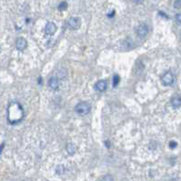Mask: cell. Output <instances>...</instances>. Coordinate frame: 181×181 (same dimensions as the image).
<instances>
[{
    "mask_svg": "<svg viewBox=\"0 0 181 181\" xmlns=\"http://www.w3.org/2000/svg\"><path fill=\"white\" fill-rule=\"evenodd\" d=\"M24 117V110L19 103L13 102L7 108V120L10 124H17Z\"/></svg>",
    "mask_w": 181,
    "mask_h": 181,
    "instance_id": "6da1fadb",
    "label": "cell"
},
{
    "mask_svg": "<svg viewBox=\"0 0 181 181\" xmlns=\"http://www.w3.org/2000/svg\"><path fill=\"white\" fill-rule=\"evenodd\" d=\"M174 7L176 9H179L181 7V0H176L174 3Z\"/></svg>",
    "mask_w": 181,
    "mask_h": 181,
    "instance_id": "9a60e30c",
    "label": "cell"
},
{
    "mask_svg": "<svg viewBox=\"0 0 181 181\" xmlns=\"http://www.w3.org/2000/svg\"><path fill=\"white\" fill-rule=\"evenodd\" d=\"M56 31H57V26H56V24H54L53 22H48L45 25V32L46 35L52 36V35H54L56 33Z\"/></svg>",
    "mask_w": 181,
    "mask_h": 181,
    "instance_id": "8992f818",
    "label": "cell"
},
{
    "mask_svg": "<svg viewBox=\"0 0 181 181\" xmlns=\"http://www.w3.org/2000/svg\"><path fill=\"white\" fill-rule=\"evenodd\" d=\"M107 88V83L105 80H99L95 84V89L98 92H104Z\"/></svg>",
    "mask_w": 181,
    "mask_h": 181,
    "instance_id": "ba28073f",
    "label": "cell"
},
{
    "mask_svg": "<svg viewBox=\"0 0 181 181\" xmlns=\"http://www.w3.org/2000/svg\"><path fill=\"white\" fill-rule=\"evenodd\" d=\"M133 2L136 3V4H140V3H143L144 0H133Z\"/></svg>",
    "mask_w": 181,
    "mask_h": 181,
    "instance_id": "ac0fdd59",
    "label": "cell"
},
{
    "mask_svg": "<svg viewBox=\"0 0 181 181\" xmlns=\"http://www.w3.org/2000/svg\"><path fill=\"white\" fill-rule=\"evenodd\" d=\"M67 151L69 155H74L77 151V146L74 143H68L67 145Z\"/></svg>",
    "mask_w": 181,
    "mask_h": 181,
    "instance_id": "8fae6325",
    "label": "cell"
},
{
    "mask_svg": "<svg viewBox=\"0 0 181 181\" xmlns=\"http://www.w3.org/2000/svg\"><path fill=\"white\" fill-rule=\"evenodd\" d=\"M3 147H4V144H2V145L0 146V153H1V150L3 149Z\"/></svg>",
    "mask_w": 181,
    "mask_h": 181,
    "instance_id": "d6986e66",
    "label": "cell"
},
{
    "mask_svg": "<svg viewBox=\"0 0 181 181\" xmlns=\"http://www.w3.org/2000/svg\"><path fill=\"white\" fill-rule=\"evenodd\" d=\"M148 33V27L146 24H140L136 27V34L139 37H145Z\"/></svg>",
    "mask_w": 181,
    "mask_h": 181,
    "instance_id": "5b68a950",
    "label": "cell"
},
{
    "mask_svg": "<svg viewBox=\"0 0 181 181\" xmlns=\"http://www.w3.org/2000/svg\"><path fill=\"white\" fill-rule=\"evenodd\" d=\"M64 171H65V167H64V166H62V165L57 166V169H56V172H57V174H59V175L63 174V173H64Z\"/></svg>",
    "mask_w": 181,
    "mask_h": 181,
    "instance_id": "5bb4252c",
    "label": "cell"
},
{
    "mask_svg": "<svg viewBox=\"0 0 181 181\" xmlns=\"http://www.w3.org/2000/svg\"><path fill=\"white\" fill-rule=\"evenodd\" d=\"M16 46H17V50L24 51L26 48V46H27V42H26V40L24 37H19L17 40V42H16Z\"/></svg>",
    "mask_w": 181,
    "mask_h": 181,
    "instance_id": "52a82bcc",
    "label": "cell"
},
{
    "mask_svg": "<svg viewBox=\"0 0 181 181\" xmlns=\"http://www.w3.org/2000/svg\"><path fill=\"white\" fill-rule=\"evenodd\" d=\"M48 87L52 90H57L59 88V80L57 78H51L48 80Z\"/></svg>",
    "mask_w": 181,
    "mask_h": 181,
    "instance_id": "9c48e42d",
    "label": "cell"
},
{
    "mask_svg": "<svg viewBox=\"0 0 181 181\" xmlns=\"http://www.w3.org/2000/svg\"><path fill=\"white\" fill-rule=\"evenodd\" d=\"M169 146L170 148H175V147H177V143H176L175 141H170Z\"/></svg>",
    "mask_w": 181,
    "mask_h": 181,
    "instance_id": "e0dca14e",
    "label": "cell"
},
{
    "mask_svg": "<svg viewBox=\"0 0 181 181\" xmlns=\"http://www.w3.org/2000/svg\"><path fill=\"white\" fill-rule=\"evenodd\" d=\"M91 106L88 102H80L75 107V111L79 115H87L90 112Z\"/></svg>",
    "mask_w": 181,
    "mask_h": 181,
    "instance_id": "7a4b0ae2",
    "label": "cell"
},
{
    "mask_svg": "<svg viewBox=\"0 0 181 181\" xmlns=\"http://www.w3.org/2000/svg\"><path fill=\"white\" fill-rule=\"evenodd\" d=\"M176 18V21L179 23V24H181V13H178L175 17Z\"/></svg>",
    "mask_w": 181,
    "mask_h": 181,
    "instance_id": "2e32d148",
    "label": "cell"
},
{
    "mask_svg": "<svg viewBox=\"0 0 181 181\" xmlns=\"http://www.w3.org/2000/svg\"><path fill=\"white\" fill-rule=\"evenodd\" d=\"M161 81L164 86H171L175 81V77L172 72L168 71L161 77Z\"/></svg>",
    "mask_w": 181,
    "mask_h": 181,
    "instance_id": "3957f363",
    "label": "cell"
},
{
    "mask_svg": "<svg viewBox=\"0 0 181 181\" xmlns=\"http://www.w3.org/2000/svg\"><path fill=\"white\" fill-rule=\"evenodd\" d=\"M119 81H120V78H119V76L117 75V74H116V75H114L113 77V87L114 88H116L118 84H119Z\"/></svg>",
    "mask_w": 181,
    "mask_h": 181,
    "instance_id": "4fadbf2b",
    "label": "cell"
},
{
    "mask_svg": "<svg viewBox=\"0 0 181 181\" xmlns=\"http://www.w3.org/2000/svg\"><path fill=\"white\" fill-rule=\"evenodd\" d=\"M68 26H69V28H71V29H78V28H79L80 25H81V20H80L79 17H70L69 19H68Z\"/></svg>",
    "mask_w": 181,
    "mask_h": 181,
    "instance_id": "277c9868",
    "label": "cell"
},
{
    "mask_svg": "<svg viewBox=\"0 0 181 181\" xmlns=\"http://www.w3.org/2000/svg\"><path fill=\"white\" fill-rule=\"evenodd\" d=\"M170 102H171L172 107H175V108H179V107H181V98L180 97H179V96H174V97L171 98Z\"/></svg>",
    "mask_w": 181,
    "mask_h": 181,
    "instance_id": "30bf717a",
    "label": "cell"
},
{
    "mask_svg": "<svg viewBox=\"0 0 181 181\" xmlns=\"http://www.w3.org/2000/svg\"><path fill=\"white\" fill-rule=\"evenodd\" d=\"M68 8V3L66 1H63L61 2L59 5H58V10L59 11H64Z\"/></svg>",
    "mask_w": 181,
    "mask_h": 181,
    "instance_id": "7c38bea8",
    "label": "cell"
}]
</instances>
